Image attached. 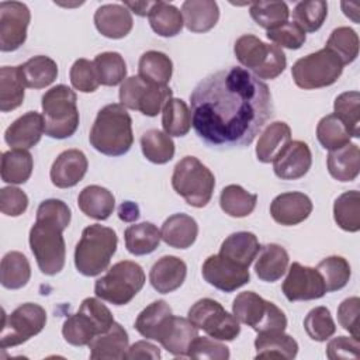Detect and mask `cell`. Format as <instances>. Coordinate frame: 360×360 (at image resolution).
<instances>
[{
	"instance_id": "6da1fadb",
	"label": "cell",
	"mask_w": 360,
	"mask_h": 360,
	"mask_svg": "<svg viewBox=\"0 0 360 360\" xmlns=\"http://www.w3.org/2000/svg\"><path fill=\"white\" fill-rule=\"evenodd\" d=\"M190 105L198 138L221 149L250 145L273 115L267 84L239 66L204 77L191 91Z\"/></svg>"
},
{
	"instance_id": "7a4b0ae2",
	"label": "cell",
	"mask_w": 360,
	"mask_h": 360,
	"mask_svg": "<svg viewBox=\"0 0 360 360\" xmlns=\"http://www.w3.org/2000/svg\"><path fill=\"white\" fill-rule=\"evenodd\" d=\"M89 141L103 155H125L134 143L132 120L125 107L117 103L104 105L97 112Z\"/></svg>"
},
{
	"instance_id": "3957f363",
	"label": "cell",
	"mask_w": 360,
	"mask_h": 360,
	"mask_svg": "<svg viewBox=\"0 0 360 360\" xmlns=\"http://www.w3.org/2000/svg\"><path fill=\"white\" fill-rule=\"evenodd\" d=\"M118 245L114 229L93 224L83 229L75 248V266L86 277H94L107 270Z\"/></svg>"
},
{
	"instance_id": "277c9868",
	"label": "cell",
	"mask_w": 360,
	"mask_h": 360,
	"mask_svg": "<svg viewBox=\"0 0 360 360\" xmlns=\"http://www.w3.org/2000/svg\"><path fill=\"white\" fill-rule=\"evenodd\" d=\"M76 101V93L65 84H56L45 91L41 104L45 134L49 138L65 139L76 132L79 127Z\"/></svg>"
},
{
	"instance_id": "5b68a950",
	"label": "cell",
	"mask_w": 360,
	"mask_h": 360,
	"mask_svg": "<svg viewBox=\"0 0 360 360\" xmlns=\"http://www.w3.org/2000/svg\"><path fill=\"white\" fill-rule=\"evenodd\" d=\"M111 311L97 298H84L76 314L69 315L62 326L63 339L72 346H89L97 336L114 323Z\"/></svg>"
},
{
	"instance_id": "8992f818",
	"label": "cell",
	"mask_w": 360,
	"mask_h": 360,
	"mask_svg": "<svg viewBox=\"0 0 360 360\" xmlns=\"http://www.w3.org/2000/svg\"><path fill=\"white\" fill-rule=\"evenodd\" d=\"M233 52L240 65L252 70L257 79L273 80L280 76L287 59L281 48L273 44H264L252 34H245L235 41Z\"/></svg>"
},
{
	"instance_id": "52a82bcc",
	"label": "cell",
	"mask_w": 360,
	"mask_h": 360,
	"mask_svg": "<svg viewBox=\"0 0 360 360\" xmlns=\"http://www.w3.org/2000/svg\"><path fill=\"white\" fill-rule=\"evenodd\" d=\"M172 187L188 205L202 208L212 197L215 177L197 158L184 156L174 166Z\"/></svg>"
},
{
	"instance_id": "ba28073f",
	"label": "cell",
	"mask_w": 360,
	"mask_h": 360,
	"mask_svg": "<svg viewBox=\"0 0 360 360\" xmlns=\"http://www.w3.org/2000/svg\"><path fill=\"white\" fill-rule=\"evenodd\" d=\"M143 284L142 267L135 262L121 260L96 281L94 292L112 305H125L142 290Z\"/></svg>"
},
{
	"instance_id": "9c48e42d",
	"label": "cell",
	"mask_w": 360,
	"mask_h": 360,
	"mask_svg": "<svg viewBox=\"0 0 360 360\" xmlns=\"http://www.w3.org/2000/svg\"><path fill=\"white\" fill-rule=\"evenodd\" d=\"M65 229L46 221H35L30 229V248L37 260L41 273L46 276L58 274L66 259V245L63 239Z\"/></svg>"
},
{
	"instance_id": "30bf717a",
	"label": "cell",
	"mask_w": 360,
	"mask_h": 360,
	"mask_svg": "<svg viewBox=\"0 0 360 360\" xmlns=\"http://www.w3.org/2000/svg\"><path fill=\"white\" fill-rule=\"evenodd\" d=\"M233 316L250 326L257 333L285 330V314L271 301L262 298L255 291H243L232 302Z\"/></svg>"
},
{
	"instance_id": "8fae6325",
	"label": "cell",
	"mask_w": 360,
	"mask_h": 360,
	"mask_svg": "<svg viewBox=\"0 0 360 360\" xmlns=\"http://www.w3.org/2000/svg\"><path fill=\"white\" fill-rule=\"evenodd\" d=\"M343 72V63L328 48L300 58L291 68L294 83L304 90L332 86Z\"/></svg>"
},
{
	"instance_id": "7c38bea8",
	"label": "cell",
	"mask_w": 360,
	"mask_h": 360,
	"mask_svg": "<svg viewBox=\"0 0 360 360\" xmlns=\"http://www.w3.org/2000/svg\"><path fill=\"white\" fill-rule=\"evenodd\" d=\"M188 321L217 340H233L240 333L239 321L229 314L218 301L201 298L188 309Z\"/></svg>"
},
{
	"instance_id": "4fadbf2b",
	"label": "cell",
	"mask_w": 360,
	"mask_h": 360,
	"mask_svg": "<svg viewBox=\"0 0 360 360\" xmlns=\"http://www.w3.org/2000/svg\"><path fill=\"white\" fill-rule=\"evenodd\" d=\"M173 91L169 86L153 84L141 76L127 77L120 87L121 105L129 110H138L146 117H156L172 98Z\"/></svg>"
},
{
	"instance_id": "5bb4252c",
	"label": "cell",
	"mask_w": 360,
	"mask_h": 360,
	"mask_svg": "<svg viewBox=\"0 0 360 360\" xmlns=\"http://www.w3.org/2000/svg\"><path fill=\"white\" fill-rule=\"evenodd\" d=\"M46 323L45 309L34 302L17 307L11 314H4L0 333V347L18 346L38 335Z\"/></svg>"
},
{
	"instance_id": "9a60e30c",
	"label": "cell",
	"mask_w": 360,
	"mask_h": 360,
	"mask_svg": "<svg viewBox=\"0 0 360 360\" xmlns=\"http://www.w3.org/2000/svg\"><path fill=\"white\" fill-rule=\"evenodd\" d=\"M31 13L21 1L0 3V51L13 52L27 39Z\"/></svg>"
},
{
	"instance_id": "2e32d148",
	"label": "cell",
	"mask_w": 360,
	"mask_h": 360,
	"mask_svg": "<svg viewBox=\"0 0 360 360\" xmlns=\"http://www.w3.org/2000/svg\"><path fill=\"white\" fill-rule=\"evenodd\" d=\"M281 290L285 298L291 302L318 300L326 294V288L319 271L314 267L302 266L298 262H294L290 266Z\"/></svg>"
},
{
	"instance_id": "e0dca14e",
	"label": "cell",
	"mask_w": 360,
	"mask_h": 360,
	"mask_svg": "<svg viewBox=\"0 0 360 360\" xmlns=\"http://www.w3.org/2000/svg\"><path fill=\"white\" fill-rule=\"evenodd\" d=\"M201 273L208 284L224 292H232L248 284L250 280L248 267H243L219 253L205 259Z\"/></svg>"
},
{
	"instance_id": "ac0fdd59",
	"label": "cell",
	"mask_w": 360,
	"mask_h": 360,
	"mask_svg": "<svg viewBox=\"0 0 360 360\" xmlns=\"http://www.w3.org/2000/svg\"><path fill=\"white\" fill-rule=\"evenodd\" d=\"M274 174L281 180L304 177L312 165L309 146L302 141H290L273 159Z\"/></svg>"
},
{
	"instance_id": "d6986e66",
	"label": "cell",
	"mask_w": 360,
	"mask_h": 360,
	"mask_svg": "<svg viewBox=\"0 0 360 360\" xmlns=\"http://www.w3.org/2000/svg\"><path fill=\"white\" fill-rule=\"evenodd\" d=\"M311 198L301 191H288L278 194L270 204L271 218L284 226H292L304 222L312 212Z\"/></svg>"
},
{
	"instance_id": "ffe728a7",
	"label": "cell",
	"mask_w": 360,
	"mask_h": 360,
	"mask_svg": "<svg viewBox=\"0 0 360 360\" xmlns=\"http://www.w3.org/2000/svg\"><path fill=\"white\" fill-rule=\"evenodd\" d=\"M89 162L86 155L79 149H68L58 155L53 160L49 176L58 188H69L76 186L86 174Z\"/></svg>"
},
{
	"instance_id": "44dd1931",
	"label": "cell",
	"mask_w": 360,
	"mask_h": 360,
	"mask_svg": "<svg viewBox=\"0 0 360 360\" xmlns=\"http://www.w3.org/2000/svg\"><path fill=\"white\" fill-rule=\"evenodd\" d=\"M44 132V117L37 111H28L6 129L4 141L13 149H30L41 141Z\"/></svg>"
},
{
	"instance_id": "7402d4cb",
	"label": "cell",
	"mask_w": 360,
	"mask_h": 360,
	"mask_svg": "<svg viewBox=\"0 0 360 360\" xmlns=\"http://www.w3.org/2000/svg\"><path fill=\"white\" fill-rule=\"evenodd\" d=\"M197 336V328L188 321V318L172 315L159 333L158 342L170 354L176 357H187L190 345Z\"/></svg>"
},
{
	"instance_id": "603a6c76",
	"label": "cell",
	"mask_w": 360,
	"mask_h": 360,
	"mask_svg": "<svg viewBox=\"0 0 360 360\" xmlns=\"http://www.w3.org/2000/svg\"><path fill=\"white\" fill-rule=\"evenodd\" d=\"M94 25L103 37L121 39L131 32L134 20L124 4H103L94 13Z\"/></svg>"
},
{
	"instance_id": "cb8c5ba5",
	"label": "cell",
	"mask_w": 360,
	"mask_h": 360,
	"mask_svg": "<svg viewBox=\"0 0 360 360\" xmlns=\"http://www.w3.org/2000/svg\"><path fill=\"white\" fill-rule=\"evenodd\" d=\"M187 276L186 263L177 256H162L158 259L150 271L149 281L152 287L160 294H169L180 288Z\"/></svg>"
},
{
	"instance_id": "d4e9b609",
	"label": "cell",
	"mask_w": 360,
	"mask_h": 360,
	"mask_svg": "<svg viewBox=\"0 0 360 360\" xmlns=\"http://www.w3.org/2000/svg\"><path fill=\"white\" fill-rule=\"evenodd\" d=\"M128 347V333L118 322H114L107 332L97 335L89 343L91 360H124Z\"/></svg>"
},
{
	"instance_id": "484cf974",
	"label": "cell",
	"mask_w": 360,
	"mask_h": 360,
	"mask_svg": "<svg viewBox=\"0 0 360 360\" xmlns=\"http://www.w3.org/2000/svg\"><path fill=\"white\" fill-rule=\"evenodd\" d=\"M198 235L195 219L187 214L179 212L170 215L160 228V236L166 245L174 249L190 248Z\"/></svg>"
},
{
	"instance_id": "4316f807",
	"label": "cell",
	"mask_w": 360,
	"mask_h": 360,
	"mask_svg": "<svg viewBox=\"0 0 360 360\" xmlns=\"http://www.w3.org/2000/svg\"><path fill=\"white\" fill-rule=\"evenodd\" d=\"M256 359H285L291 360L298 353L297 340L284 330L260 332L255 339Z\"/></svg>"
},
{
	"instance_id": "83f0119b",
	"label": "cell",
	"mask_w": 360,
	"mask_h": 360,
	"mask_svg": "<svg viewBox=\"0 0 360 360\" xmlns=\"http://www.w3.org/2000/svg\"><path fill=\"white\" fill-rule=\"evenodd\" d=\"M288 253L287 250L277 243H267L260 248L256 263L255 271L256 276L266 283H274L280 280L288 267Z\"/></svg>"
},
{
	"instance_id": "f1b7e54d",
	"label": "cell",
	"mask_w": 360,
	"mask_h": 360,
	"mask_svg": "<svg viewBox=\"0 0 360 360\" xmlns=\"http://www.w3.org/2000/svg\"><path fill=\"white\" fill-rule=\"evenodd\" d=\"M184 25L191 32H207L219 18V7L212 0H187L181 6Z\"/></svg>"
},
{
	"instance_id": "f546056e",
	"label": "cell",
	"mask_w": 360,
	"mask_h": 360,
	"mask_svg": "<svg viewBox=\"0 0 360 360\" xmlns=\"http://www.w3.org/2000/svg\"><path fill=\"white\" fill-rule=\"evenodd\" d=\"M260 248L262 246L255 233L248 231H240V232L231 233L222 242L219 248V255L249 269V266L256 259Z\"/></svg>"
},
{
	"instance_id": "4dcf8cb0",
	"label": "cell",
	"mask_w": 360,
	"mask_h": 360,
	"mask_svg": "<svg viewBox=\"0 0 360 360\" xmlns=\"http://www.w3.org/2000/svg\"><path fill=\"white\" fill-rule=\"evenodd\" d=\"M77 205L84 215L97 221H104L112 214L115 198L105 187L91 184L79 193Z\"/></svg>"
},
{
	"instance_id": "1f68e13d",
	"label": "cell",
	"mask_w": 360,
	"mask_h": 360,
	"mask_svg": "<svg viewBox=\"0 0 360 360\" xmlns=\"http://www.w3.org/2000/svg\"><path fill=\"white\" fill-rule=\"evenodd\" d=\"M328 172L338 181H353L359 176L360 170V150L356 143L349 142L347 145L329 150Z\"/></svg>"
},
{
	"instance_id": "d6a6232c",
	"label": "cell",
	"mask_w": 360,
	"mask_h": 360,
	"mask_svg": "<svg viewBox=\"0 0 360 360\" xmlns=\"http://www.w3.org/2000/svg\"><path fill=\"white\" fill-rule=\"evenodd\" d=\"M20 75L25 87L44 89L55 82L58 65L49 56L37 55L20 65Z\"/></svg>"
},
{
	"instance_id": "836d02e7",
	"label": "cell",
	"mask_w": 360,
	"mask_h": 360,
	"mask_svg": "<svg viewBox=\"0 0 360 360\" xmlns=\"http://www.w3.org/2000/svg\"><path fill=\"white\" fill-rule=\"evenodd\" d=\"M291 141V128L283 121H274L266 127L256 145V156L262 163H270L277 153Z\"/></svg>"
},
{
	"instance_id": "e575fe53",
	"label": "cell",
	"mask_w": 360,
	"mask_h": 360,
	"mask_svg": "<svg viewBox=\"0 0 360 360\" xmlns=\"http://www.w3.org/2000/svg\"><path fill=\"white\" fill-rule=\"evenodd\" d=\"M125 248L131 255L143 256L156 250L160 243V231L152 222L129 225L125 232Z\"/></svg>"
},
{
	"instance_id": "d590c367",
	"label": "cell",
	"mask_w": 360,
	"mask_h": 360,
	"mask_svg": "<svg viewBox=\"0 0 360 360\" xmlns=\"http://www.w3.org/2000/svg\"><path fill=\"white\" fill-rule=\"evenodd\" d=\"M173 315L170 305L165 300H158L143 308L135 319V329L146 339L156 340L167 319Z\"/></svg>"
},
{
	"instance_id": "8d00e7d4",
	"label": "cell",
	"mask_w": 360,
	"mask_h": 360,
	"mask_svg": "<svg viewBox=\"0 0 360 360\" xmlns=\"http://www.w3.org/2000/svg\"><path fill=\"white\" fill-rule=\"evenodd\" d=\"M150 28L160 37L169 38L180 34L183 28L181 11L166 1H153L148 14Z\"/></svg>"
},
{
	"instance_id": "74e56055",
	"label": "cell",
	"mask_w": 360,
	"mask_h": 360,
	"mask_svg": "<svg viewBox=\"0 0 360 360\" xmlns=\"http://www.w3.org/2000/svg\"><path fill=\"white\" fill-rule=\"evenodd\" d=\"M31 278L28 259L17 250L6 253L0 263V281L4 288L18 290L27 285Z\"/></svg>"
},
{
	"instance_id": "f35d334b",
	"label": "cell",
	"mask_w": 360,
	"mask_h": 360,
	"mask_svg": "<svg viewBox=\"0 0 360 360\" xmlns=\"http://www.w3.org/2000/svg\"><path fill=\"white\" fill-rule=\"evenodd\" d=\"M34 160L27 149H10L1 155V180L10 184H24L32 173Z\"/></svg>"
},
{
	"instance_id": "ab89813d",
	"label": "cell",
	"mask_w": 360,
	"mask_h": 360,
	"mask_svg": "<svg viewBox=\"0 0 360 360\" xmlns=\"http://www.w3.org/2000/svg\"><path fill=\"white\" fill-rule=\"evenodd\" d=\"M138 72V76L149 83L167 86L172 79L173 63L166 53L159 51H148L139 58Z\"/></svg>"
},
{
	"instance_id": "60d3db41",
	"label": "cell",
	"mask_w": 360,
	"mask_h": 360,
	"mask_svg": "<svg viewBox=\"0 0 360 360\" xmlns=\"http://www.w3.org/2000/svg\"><path fill=\"white\" fill-rule=\"evenodd\" d=\"M24 83L20 66H3L0 69V111L8 112L24 101Z\"/></svg>"
},
{
	"instance_id": "b9f144b4",
	"label": "cell",
	"mask_w": 360,
	"mask_h": 360,
	"mask_svg": "<svg viewBox=\"0 0 360 360\" xmlns=\"http://www.w3.org/2000/svg\"><path fill=\"white\" fill-rule=\"evenodd\" d=\"M257 202V195L248 193L239 184H229L222 188L219 205L225 214L233 218H243L253 212Z\"/></svg>"
},
{
	"instance_id": "7bdbcfd3",
	"label": "cell",
	"mask_w": 360,
	"mask_h": 360,
	"mask_svg": "<svg viewBox=\"0 0 360 360\" xmlns=\"http://www.w3.org/2000/svg\"><path fill=\"white\" fill-rule=\"evenodd\" d=\"M141 149L143 156L155 163L165 165L174 156L173 139L160 129H148L141 136Z\"/></svg>"
},
{
	"instance_id": "ee69618b",
	"label": "cell",
	"mask_w": 360,
	"mask_h": 360,
	"mask_svg": "<svg viewBox=\"0 0 360 360\" xmlns=\"http://www.w3.org/2000/svg\"><path fill=\"white\" fill-rule=\"evenodd\" d=\"M333 218L343 231L357 232L360 229V194L357 190L345 191L335 200Z\"/></svg>"
},
{
	"instance_id": "f6af8a7d",
	"label": "cell",
	"mask_w": 360,
	"mask_h": 360,
	"mask_svg": "<svg viewBox=\"0 0 360 360\" xmlns=\"http://www.w3.org/2000/svg\"><path fill=\"white\" fill-rule=\"evenodd\" d=\"M162 127L169 136H184L191 128V112L181 98H170L162 110Z\"/></svg>"
},
{
	"instance_id": "bcb514c9",
	"label": "cell",
	"mask_w": 360,
	"mask_h": 360,
	"mask_svg": "<svg viewBox=\"0 0 360 360\" xmlns=\"http://www.w3.org/2000/svg\"><path fill=\"white\" fill-rule=\"evenodd\" d=\"M316 270L322 276L326 292L342 290L350 280L352 270L349 262L342 256H329L321 260Z\"/></svg>"
},
{
	"instance_id": "7dc6e473",
	"label": "cell",
	"mask_w": 360,
	"mask_h": 360,
	"mask_svg": "<svg viewBox=\"0 0 360 360\" xmlns=\"http://www.w3.org/2000/svg\"><path fill=\"white\" fill-rule=\"evenodd\" d=\"M253 21L264 30H273L287 22L290 10L284 1H253L249 4Z\"/></svg>"
},
{
	"instance_id": "c3c4849f",
	"label": "cell",
	"mask_w": 360,
	"mask_h": 360,
	"mask_svg": "<svg viewBox=\"0 0 360 360\" xmlns=\"http://www.w3.org/2000/svg\"><path fill=\"white\" fill-rule=\"evenodd\" d=\"M325 48L332 51L343 66L349 65L359 55V35L350 27H338L330 32Z\"/></svg>"
},
{
	"instance_id": "681fc988",
	"label": "cell",
	"mask_w": 360,
	"mask_h": 360,
	"mask_svg": "<svg viewBox=\"0 0 360 360\" xmlns=\"http://www.w3.org/2000/svg\"><path fill=\"white\" fill-rule=\"evenodd\" d=\"M93 63H94L100 84L117 86L122 83L127 77V65L124 58L118 52L98 53L94 58Z\"/></svg>"
},
{
	"instance_id": "f907efd6",
	"label": "cell",
	"mask_w": 360,
	"mask_h": 360,
	"mask_svg": "<svg viewBox=\"0 0 360 360\" xmlns=\"http://www.w3.org/2000/svg\"><path fill=\"white\" fill-rule=\"evenodd\" d=\"M335 115L345 124L350 136H360V94L359 91H345L335 98Z\"/></svg>"
},
{
	"instance_id": "816d5d0a",
	"label": "cell",
	"mask_w": 360,
	"mask_h": 360,
	"mask_svg": "<svg viewBox=\"0 0 360 360\" xmlns=\"http://www.w3.org/2000/svg\"><path fill=\"white\" fill-rule=\"evenodd\" d=\"M316 138L322 148L335 150L347 145L352 136L345 124L335 114H328L322 117L316 125Z\"/></svg>"
},
{
	"instance_id": "f5cc1de1",
	"label": "cell",
	"mask_w": 360,
	"mask_h": 360,
	"mask_svg": "<svg viewBox=\"0 0 360 360\" xmlns=\"http://www.w3.org/2000/svg\"><path fill=\"white\" fill-rule=\"evenodd\" d=\"M328 15V3L323 0L300 1L294 7V22L298 24L305 32L318 31Z\"/></svg>"
},
{
	"instance_id": "db71d44e",
	"label": "cell",
	"mask_w": 360,
	"mask_h": 360,
	"mask_svg": "<svg viewBox=\"0 0 360 360\" xmlns=\"http://www.w3.org/2000/svg\"><path fill=\"white\" fill-rule=\"evenodd\" d=\"M304 329L312 340L325 342L336 332V325L326 307H315L307 314Z\"/></svg>"
},
{
	"instance_id": "11a10c76",
	"label": "cell",
	"mask_w": 360,
	"mask_h": 360,
	"mask_svg": "<svg viewBox=\"0 0 360 360\" xmlns=\"http://www.w3.org/2000/svg\"><path fill=\"white\" fill-rule=\"evenodd\" d=\"M69 76L72 86L82 93H93L100 84L94 63L84 58L75 60L70 68Z\"/></svg>"
},
{
	"instance_id": "9f6ffc18",
	"label": "cell",
	"mask_w": 360,
	"mask_h": 360,
	"mask_svg": "<svg viewBox=\"0 0 360 360\" xmlns=\"http://www.w3.org/2000/svg\"><path fill=\"white\" fill-rule=\"evenodd\" d=\"M266 35L278 48L288 49H300L307 39L305 31L298 24L291 21H287L273 30H269Z\"/></svg>"
},
{
	"instance_id": "6f0895ef",
	"label": "cell",
	"mask_w": 360,
	"mask_h": 360,
	"mask_svg": "<svg viewBox=\"0 0 360 360\" xmlns=\"http://www.w3.org/2000/svg\"><path fill=\"white\" fill-rule=\"evenodd\" d=\"M70 218L72 212L66 202L56 198H48L39 204L35 221H46L66 229L70 224Z\"/></svg>"
},
{
	"instance_id": "680465c9",
	"label": "cell",
	"mask_w": 360,
	"mask_h": 360,
	"mask_svg": "<svg viewBox=\"0 0 360 360\" xmlns=\"http://www.w3.org/2000/svg\"><path fill=\"white\" fill-rule=\"evenodd\" d=\"M190 359H208V360H228L229 349L217 339L197 336L188 349Z\"/></svg>"
},
{
	"instance_id": "91938a15",
	"label": "cell",
	"mask_w": 360,
	"mask_h": 360,
	"mask_svg": "<svg viewBox=\"0 0 360 360\" xmlns=\"http://www.w3.org/2000/svg\"><path fill=\"white\" fill-rule=\"evenodd\" d=\"M28 197L18 187L7 186L0 190V210L7 217H20L27 211Z\"/></svg>"
},
{
	"instance_id": "94428289",
	"label": "cell",
	"mask_w": 360,
	"mask_h": 360,
	"mask_svg": "<svg viewBox=\"0 0 360 360\" xmlns=\"http://www.w3.org/2000/svg\"><path fill=\"white\" fill-rule=\"evenodd\" d=\"M359 314H360V300L359 297H349L343 300L338 307V321L340 326L347 330L353 338H360L359 330Z\"/></svg>"
},
{
	"instance_id": "6125c7cd",
	"label": "cell",
	"mask_w": 360,
	"mask_h": 360,
	"mask_svg": "<svg viewBox=\"0 0 360 360\" xmlns=\"http://www.w3.org/2000/svg\"><path fill=\"white\" fill-rule=\"evenodd\" d=\"M326 356L330 360L339 359H359L360 356V342L357 338L338 336L329 340L326 346Z\"/></svg>"
},
{
	"instance_id": "be15d7a7",
	"label": "cell",
	"mask_w": 360,
	"mask_h": 360,
	"mask_svg": "<svg viewBox=\"0 0 360 360\" xmlns=\"http://www.w3.org/2000/svg\"><path fill=\"white\" fill-rule=\"evenodd\" d=\"M125 359H152V360H158V359H160V350H159L158 346H155L150 342L139 340V342H135L132 346L128 347Z\"/></svg>"
},
{
	"instance_id": "e7e4bbea",
	"label": "cell",
	"mask_w": 360,
	"mask_h": 360,
	"mask_svg": "<svg viewBox=\"0 0 360 360\" xmlns=\"http://www.w3.org/2000/svg\"><path fill=\"white\" fill-rule=\"evenodd\" d=\"M118 217H120V219H122L125 222L136 221L139 218V208L135 202L125 201L118 208Z\"/></svg>"
},
{
	"instance_id": "03108f58",
	"label": "cell",
	"mask_w": 360,
	"mask_h": 360,
	"mask_svg": "<svg viewBox=\"0 0 360 360\" xmlns=\"http://www.w3.org/2000/svg\"><path fill=\"white\" fill-rule=\"evenodd\" d=\"M124 6L129 11L135 13L136 15L145 17L149 14V10L153 6V1H124Z\"/></svg>"
}]
</instances>
